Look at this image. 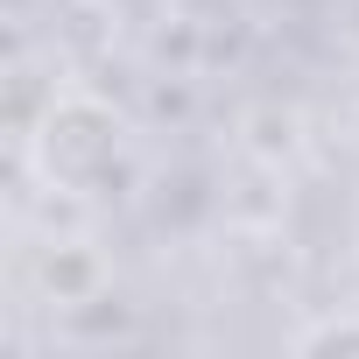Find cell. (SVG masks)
Listing matches in <instances>:
<instances>
[{
  "label": "cell",
  "mask_w": 359,
  "mask_h": 359,
  "mask_svg": "<svg viewBox=\"0 0 359 359\" xmlns=\"http://www.w3.org/2000/svg\"><path fill=\"white\" fill-rule=\"evenodd\" d=\"M22 148H29V162H36V176L50 191L99 198L127 169V120L99 92H57L43 106V120L22 134Z\"/></svg>",
  "instance_id": "obj_1"
},
{
  "label": "cell",
  "mask_w": 359,
  "mask_h": 359,
  "mask_svg": "<svg viewBox=\"0 0 359 359\" xmlns=\"http://www.w3.org/2000/svg\"><path fill=\"white\" fill-rule=\"evenodd\" d=\"M43 289L57 296V303H99V289H106V268H99V254H85V247H57L50 261H43Z\"/></svg>",
  "instance_id": "obj_2"
},
{
  "label": "cell",
  "mask_w": 359,
  "mask_h": 359,
  "mask_svg": "<svg viewBox=\"0 0 359 359\" xmlns=\"http://www.w3.org/2000/svg\"><path fill=\"white\" fill-rule=\"evenodd\" d=\"M289 345H296V352H359V310H345V317H317V324H303Z\"/></svg>",
  "instance_id": "obj_3"
}]
</instances>
